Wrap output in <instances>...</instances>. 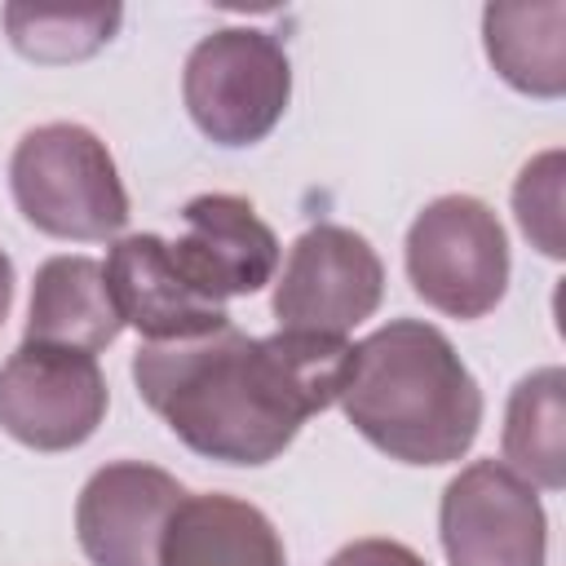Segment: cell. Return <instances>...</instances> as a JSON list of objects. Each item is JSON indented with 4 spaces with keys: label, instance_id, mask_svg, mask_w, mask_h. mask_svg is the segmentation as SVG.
Masks as SVG:
<instances>
[{
    "label": "cell",
    "instance_id": "ba28073f",
    "mask_svg": "<svg viewBox=\"0 0 566 566\" xmlns=\"http://www.w3.org/2000/svg\"><path fill=\"white\" fill-rule=\"evenodd\" d=\"M438 531L451 566H544L548 557L544 504L500 460H473L447 482Z\"/></svg>",
    "mask_w": 566,
    "mask_h": 566
},
{
    "label": "cell",
    "instance_id": "d6986e66",
    "mask_svg": "<svg viewBox=\"0 0 566 566\" xmlns=\"http://www.w3.org/2000/svg\"><path fill=\"white\" fill-rule=\"evenodd\" d=\"M9 305H13V261L0 248V323L9 318Z\"/></svg>",
    "mask_w": 566,
    "mask_h": 566
},
{
    "label": "cell",
    "instance_id": "52a82bcc",
    "mask_svg": "<svg viewBox=\"0 0 566 566\" xmlns=\"http://www.w3.org/2000/svg\"><path fill=\"white\" fill-rule=\"evenodd\" d=\"M385 296V265L376 248L345 226H310L274 283V318L283 332L345 336L376 314Z\"/></svg>",
    "mask_w": 566,
    "mask_h": 566
},
{
    "label": "cell",
    "instance_id": "8fae6325",
    "mask_svg": "<svg viewBox=\"0 0 566 566\" xmlns=\"http://www.w3.org/2000/svg\"><path fill=\"white\" fill-rule=\"evenodd\" d=\"M106 283L115 310L146 340H186L208 336L230 323L226 305L199 296L177 270L168 243L159 234H124L106 256Z\"/></svg>",
    "mask_w": 566,
    "mask_h": 566
},
{
    "label": "cell",
    "instance_id": "6da1fadb",
    "mask_svg": "<svg viewBox=\"0 0 566 566\" xmlns=\"http://www.w3.org/2000/svg\"><path fill=\"white\" fill-rule=\"evenodd\" d=\"M349 354L345 336L279 327L252 340L226 323L208 336L146 340L133 354V380L190 451L221 464H270L310 416L340 398Z\"/></svg>",
    "mask_w": 566,
    "mask_h": 566
},
{
    "label": "cell",
    "instance_id": "ac0fdd59",
    "mask_svg": "<svg viewBox=\"0 0 566 566\" xmlns=\"http://www.w3.org/2000/svg\"><path fill=\"white\" fill-rule=\"evenodd\" d=\"M327 566H424V557L398 539H354Z\"/></svg>",
    "mask_w": 566,
    "mask_h": 566
},
{
    "label": "cell",
    "instance_id": "7c38bea8",
    "mask_svg": "<svg viewBox=\"0 0 566 566\" xmlns=\"http://www.w3.org/2000/svg\"><path fill=\"white\" fill-rule=\"evenodd\" d=\"M124 318L115 310L102 261L93 256H49L31 283L27 340L53 349L97 354L119 336Z\"/></svg>",
    "mask_w": 566,
    "mask_h": 566
},
{
    "label": "cell",
    "instance_id": "3957f363",
    "mask_svg": "<svg viewBox=\"0 0 566 566\" xmlns=\"http://www.w3.org/2000/svg\"><path fill=\"white\" fill-rule=\"evenodd\" d=\"M18 212L53 239L102 243L128 226V195L115 159L84 124H40L9 159Z\"/></svg>",
    "mask_w": 566,
    "mask_h": 566
},
{
    "label": "cell",
    "instance_id": "5bb4252c",
    "mask_svg": "<svg viewBox=\"0 0 566 566\" xmlns=\"http://www.w3.org/2000/svg\"><path fill=\"white\" fill-rule=\"evenodd\" d=\"M562 27L566 4H491L482 13L486 57L491 66L522 93L562 97L566 88V57H562Z\"/></svg>",
    "mask_w": 566,
    "mask_h": 566
},
{
    "label": "cell",
    "instance_id": "2e32d148",
    "mask_svg": "<svg viewBox=\"0 0 566 566\" xmlns=\"http://www.w3.org/2000/svg\"><path fill=\"white\" fill-rule=\"evenodd\" d=\"M119 18H124L119 4H93V9L4 4V31H9L13 49L44 66L93 57L119 31Z\"/></svg>",
    "mask_w": 566,
    "mask_h": 566
},
{
    "label": "cell",
    "instance_id": "9c48e42d",
    "mask_svg": "<svg viewBox=\"0 0 566 566\" xmlns=\"http://www.w3.org/2000/svg\"><path fill=\"white\" fill-rule=\"evenodd\" d=\"M186 500L181 482L142 460L97 469L75 500V535L93 566H159L164 531Z\"/></svg>",
    "mask_w": 566,
    "mask_h": 566
},
{
    "label": "cell",
    "instance_id": "277c9868",
    "mask_svg": "<svg viewBox=\"0 0 566 566\" xmlns=\"http://www.w3.org/2000/svg\"><path fill=\"white\" fill-rule=\"evenodd\" d=\"M195 128L217 146H252L274 133L292 97V66L274 35L256 27H221L203 35L181 75Z\"/></svg>",
    "mask_w": 566,
    "mask_h": 566
},
{
    "label": "cell",
    "instance_id": "7a4b0ae2",
    "mask_svg": "<svg viewBox=\"0 0 566 566\" xmlns=\"http://www.w3.org/2000/svg\"><path fill=\"white\" fill-rule=\"evenodd\" d=\"M336 402L376 451L402 464H451L473 447L482 424L473 371L420 318H394L358 340Z\"/></svg>",
    "mask_w": 566,
    "mask_h": 566
},
{
    "label": "cell",
    "instance_id": "4fadbf2b",
    "mask_svg": "<svg viewBox=\"0 0 566 566\" xmlns=\"http://www.w3.org/2000/svg\"><path fill=\"white\" fill-rule=\"evenodd\" d=\"M159 566H287L274 522L234 495H186L164 531Z\"/></svg>",
    "mask_w": 566,
    "mask_h": 566
},
{
    "label": "cell",
    "instance_id": "e0dca14e",
    "mask_svg": "<svg viewBox=\"0 0 566 566\" xmlns=\"http://www.w3.org/2000/svg\"><path fill=\"white\" fill-rule=\"evenodd\" d=\"M513 212L522 234L544 256H562V150H544L522 168L513 186Z\"/></svg>",
    "mask_w": 566,
    "mask_h": 566
},
{
    "label": "cell",
    "instance_id": "9a60e30c",
    "mask_svg": "<svg viewBox=\"0 0 566 566\" xmlns=\"http://www.w3.org/2000/svg\"><path fill=\"white\" fill-rule=\"evenodd\" d=\"M562 367H539L517 380L509 411H504V460L522 482L562 491L566 460H562Z\"/></svg>",
    "mask_w": 566,
    "mask_h": 566
},
{
    "label": "cell",
    "instance_id": "30bf717a",
    "mask_svg": "<svg viewBox=\"0 0 566 566\" xmlns=\"http://www.w3.org/2000/svg\"><path fill=\"white\" fill-rule=\"evenodd\" d=\"M186 230L168 243L186 283L226 305L230 296L261 292L279 270V239L239 195H199L181 212Z\"/></svg>",
    "mask_w": 566,
    "mask_h": 566
},
{
    "label": "cell",
    "instance_id": "8992f818",
    "mask_svg": "<svg viewBox=\"0 0 566 566\" xmlns=\"http://www.w3.org/2000/svg\"><path fill=\"white\" fill-rule=\"evenodd\" d=\"M106 416V376L93 354L22 340L0 367V429L31 451H71Z\"/></svg>",
    "mask_w": 566,
    "mask_h": 566
},
{
    "label": "cell",
    "instance_id": "5b68a950",
    "mask_svg": "<svg viewBox=\"0 0 566 566\" xmlns=\"http://www.w3.org/2000/svg\"><path fill=\"white\" fill-rule=\"evenodd\" d=\"M407 279L424 305L451 318H482L509 287V239L473 195H442L407 230Z\"/></svg>",
    "mask_w": 566,
    "mask_h": 566
}]
</instances>
